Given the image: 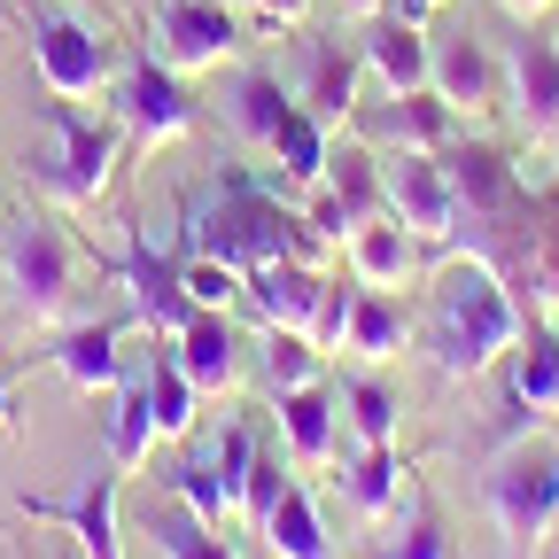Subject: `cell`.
I'll list each match as a JSON object with an SVG mask.
<instances>
[{"label": "cell", "mask_w": 559, "mask_h": 559, "mask_svg": "<svg viewBox=\"0 0 559 559\" xmlns=\"http://www.w3.org/2000/svg\"><path fill=\"white\" fill-rule=\"evenodd\" d=\"M521 342V296L481 257H443L428 304V358L443 381H474Z\"/></svg>", "instance_id": "1"}, {"label": "cell", "mask_w": 559, "mask_h": 559, "mask_svg": "<svg viewBox=\"0 0 559 559\" xmlns=\"http://www.w3.org/2000/svg\"><path fill=\"white\" fill-rule=\"evenodd\" d=\"M179 257H218V264L249 272V264H272V257H311V226L264 179L226 171L218 179V202H187Z\"/></svg>", "instance_id": "2"}, {"label": "cell", "mask_w": 559, "mask_h": 559, "mask_svg": "<svg viewBox=\"0 0 559 559\" xmlns=\"http://www.w3.org/2000/svg\"><path fill=\"white\" fill-rule=\"evenodd\" d=\"M39 117H47L55 140H32L24 148V187L47 194L55 210H94L109 194V171H117V132L94 124L79 102H55V94L39 102Z\"/></svg>", "instance_id": "3"}, {"label": "cell", "mask_w": 559, "mask_h": 559, "mask_svg": "<svg viewBox=\"0 0 559 559\" xmlns=\"http://www.w3.org/2000/svg\"><path fill=\"white\" fill-rule=\"evenodd\" d=\"M70 272H79V257H70V234L55 226V210L24 202V210L0 218V280L24 304V319H62L70 311Z\"/></svg>", "instance_id": "4"}, {"label": "cell", "mask_w": 559, "mask_h": 559, "mask_svg": "<svg viewBox=\"0 0 559 559\" xmlns=\"http://www.w3.org/2000/svg\"><path fill=\"white\" fill-rule=\"evenodd\" d=\"M481 513L498 521V536L521 559L544 551L559 528V451H528V443L498 451V466L481 474Z\"/></svg>", "instance_id": "5"}, {"label": "cell", "mask_w": 559, "mask_h": 559, "mask_svg": "<svg viewBox=\"0 0 559 559\" xmlns=\"http://www.w3.org/2000/svg\"><path fill=\"white\" fill-rule=\"evenodd\" d=\"M24 32H32V62H39V86L55 102H79L109 79V39L86 24V16H70L55 9V0H24Z\"/></svg>", "instance_id": "6"}, {"label": "cell", "mask_w": 559, "mask_h": 559, "mask_svg": "<svg viewBox=\"0 0 559 559\" xmlns=\"http://www.w3.org/2000/svg\"><path fill=\"white\" fill-rule=\"evenodd\" d=\"M94 272L124 280V296H132V326H148L156 342H171L187 319H194V296H187V280H179V257H156L148 234H132L117 257H94Z\"/></svg>", "instance_id": "7"}, {"label": "cell", "mask_w": 559, "mask_h": 559, "mask_svg": "<svg viewBox=\"0 0 559 559\" xmlns=\"http://www.w3.org/2000/svg\"><path fill=\"white\" fill-rule=\"evenodd\" d=\"M117 117L132 132V148H156V140H187L202 124L194 94L179 86V70L164 55H132V70L117 79Z\"/></svg>", "instance_id": "8"}, {"label": "cell", "mask_w": 559, "mask_h": 559, "mask_svg": "<svg viewBox=\"0 0 559 559\" xmlns=\"http://www.w3.org/2000/svg\"><path fill=\"white\" fill-rule=\"evenodd\" d=\"M381 194H389V218L412 226L419 241H451L459 226V194H451V171L436 148H396L381 164Z\"/></svg>", "instance_id": "9"}, {"label": "cell", "mask_w": 559, "mask_h": 559, "mask_svg": "<svg viewBox=\"0 0 559 559\" xmlns=\"http://www.w3.org/2000/svg\"><path fill=\"white\" fill-rule=\"evenodd\" d=\"M117 489H124L117 466H86L70 498H32V489H24L16 513H24V521H55V528H70L86 559H124V536H117Z\"/></svg>", "instance_id": "10"}, {"label": "cell", "mask_w": 559, "mask_h": 559, "mask_svg": "<svg viewBox=\"0 0 559 559\" xmlns=\"http://www.w3.org/2000/svg\"><path fill=\"white\" fill-rule=\"evenodd\" d=\"M241 47H249V24L234 16V0H164V9H156V55L171 70L234 62Z\"/></svg>", "instance_id": "11"}, {"label": "cell", "mask_w": 559, "mask_h": 559, "mask_svg": "<svg viewBox=\"0 0 559 559\" xmlns=\"http://www.w3.org/2000/svg\"><path fill=\"white\" fill-rule=\"evenodd\" d=\"M349 124L366 132V148H451V132H459V109L436 94V86H419V94H381V102H358L349 109Z\"/></svg>", "instance_id": "12"}, {"label": "cell", "mask_w": 559, "mask_h": 559, "mask_svg": "<svg viewBox=\"0 0 559 559\" xmlns=\"http://www.w3.org/2000/svg\"><path fill=\"white\" fill-rule=\"evenodd\" d=\"M132 334V311L124 319H102V326H62L39 358L79 389V396H117L124 389V358H117V342Z\"/></svg>", "instance_id": "13"}, {"label": "cell", "mask_w": 559, "mask_h": 559, "mask_svg": "<svg viewBox=\"0 0 559 559\" xmlns=\"http://www.w3.org/2000/svg\"><path fill=\"white\" fill-rule=\"evenodd\" d=\"M319 288H326V272L311 257H272V264H249L241 272V296L257 304V319L264 326H296V334H311Z\"/></svg>", "instance_id": "14"}, {"label": "cell", "mask_w": 559, "mask_h": 559, "mask_svg": "<svg viewBox=\"0 0 559 559\" xmlns=\"http://www.w3.org/2000/svg\"><path fill=\"white\" fill-rule=\"evenodd\" d=\"M342 249H349V272H358V288H404L419 264H443L451 241H419L412 226H396V218L381 226V218H373V226L349 234Z\"/></svg>", "instance_id": "15"}, {"label": "cell", "mask_w": 559, "mask_h": 559, "mask_svg": "<svg viewBox=\"0 0 559 559\" xmlns=\"http://www.w3.org/2000/svg\"><path fill=\"white\" fill-rule=\"evenodd\" d=\"M366 55V70H373V79H381V94H419V86H428L436 79V47H428V32H419V24H404V16H366V39H358Z\"/></svg>", "instance_id": "16"}, {"label": "cell", "mask_w": 559, "mask_h": 559, "mask_svg": "<svg viewBox=\"0 0 559 559\" xmlns=\"http://www.w3.org/2000/svg\"><path fill=\"white\" fill-rule=\"evenodd\" d=\"M506 86H513V117L536 140H559V47L544 32H521L506 55Z\"/></svg>", "instance_id": "17"}, {"label": "cell", "mask_w": 559, "mask_h": 559, "mask_svg": "<svg viewBox=\"0 0 559 559\" xmlns=\"http://www.w3.org/2000/svg\"><path fill=\"white\" fill-rule=\"evenodd\" d=\"M171 358L187 366L194 389H234V373H241V334H234L226 311H194V319L171 334Z\"/></svg>", "instance_id": "18"}, {"label": "cell", "mask_w": 559, "mask_h": 559, "mask_svg": "<svg viewBox=\"0 0 559 559\" xmlns=\"http://www.w3.org/2000/svg\"><path fill=\"white\" fill-rule=\"evenodd\" d=\"M404 474H412V459H396V443H366L358 459H342L334 481H342V498L358 521H389L396 498H404Z\"/></svg>", "instance_id": "19"}, {"label": "cell", "mask_w": 559, "mask_h": 559, "mask_svg": "<svg viewBox=\"0 0 559 559\" xmlns=\"http://www.w3.org/2000/svg\"><path fill=\"white\" fill-rule=\"evenodd\" d=\"M280 404V436H288V451L304 459V466H326L334 451H342V404L319 389V381H304V389H288V396H272Z\"/></svg>", "instance_id": "20"}, {"label": "cell", "mask_w": 559, "mask_h": 559, "mask_svg": "<svg viewBox=\"0 0 559 559\" xmlns=\"http://www.w3.org/2000/svg\"><path fill=\"white\" fill-rule=\"evenodd\" d=\"M404 342H412V311H404L389 288H358V296H349L342 349H358L366 366H389V358H404Z\"/></svg>", "instance_id": "21"}, {"label": "cell", "mask_w": 559, "mask_h": 559, "mask_svg": "<svg viewBox=\"0 0 559 559\" xmlns=\"http://www.w3.org/2000/svg\"><path fill=\"white\" fill-rule=\"evenodd\" d=\"M436 47V94L451 102V109H489L498 102V70H489V55H481V39L474 32H443V39H428Z\"/></svg>", "instance_id": "22"}, {"label": "cell", "mask_w": 559, "mask_h": 559, "mask_svg": "<svg viewBox=\"0 0 559 559\" xmlns=\"http://www.w3.org/2000/svg\"><path fill=\"white\" fill-rule=\"evenodd\" d=\"M304 109L319 124H349V109H358V55H342V39L304 47Z\"/></svg>", "instance_id": "23"}, {"label": "cell", "mask_w": 559, "mask_h": 559, "mask_svg": "<svg viewBox=\"0 0 559 559\" xmlns=\"http://www.w3.org/2000/svg\"><path fill=\"white\" fill-rule=\"evenodd\" d=\"M319 187L342 202L349 234H358V226H373V218H389V194H381V156L366 148V140H349L342 156L326 148V179H319Z\"/></svg>", "instance_id": "24"}, {"label": "cell", "mask_w": 559, "mask_h": 559, "mask_svg": "<svg viewBox=\"0 0 559 559\" xmlns=\"http://www.w3.org/2000/svg\"><path fill=\"white\" fill-rule=\"evenodd\" d=\"M140 528H148V544L164 551V559H234V544L218 536V528H210L194 506H179L171 498V489H164V498H148V506H140Z\"/></svg>", "instance_id": "25"}, {"label": "cell", "mask_w": 559, "mask_h": 559, "mask_svg": "<svg viewBox=\"0 0 559 559\" xmlns=\"http://www.w3.org/2000/svg\"><path fill=\"white\" fill-rule=\"evenodd\" d=\"M257 536H264L272 559H334V551H326V528H319V506L304 498V481H288V489L272 498V513H264Z\"/></svg>", "instance_id": "26"}, {"label": "cell", "mask_w": 559, "mask_h": 559, "mask_svg": "<svg viewBox=\"0 0 559 559\" xmlns=\"http://www.w3.org/2000/svg\"><path fill=\"white\" fill-rule=\"evenodd\" d=\"M506 389L536 412V428H551V419H559V334H551V326H528V349H513Z\"/></svg>", "instance_id": "27"}, {"label": "cell", "mask_w": 559, "mask_h": 559, "mask_svg": "<svg viewBox=\"0 0 559 559\" xmlns=\"http://www.w3.org/2000/svg\"><path fill=\"white\" fill-rule=\"evenodd\" d=\"M156 451V396H148V373L117 389V412H109V466L117 474H140Z\"/></svg>", "instance_id": "28"}, {"label": "cell", "mask_w": 559, "mask_h": 559, "mask_svg": "<svg viewBox=\"0 0 559 559\" xmlns=\"http://www.w3.org/2000/svg\"><path fill=\"white\" fill-rule=\"evenodd\" d=\"M164 489H171V498L179 506H194L210 528H226L241 506H234V489H226V474H218V451H187L171 474H164Z\"/></svg>", "instance_id": "29"}, {"label": "cell", "mask_w": 559, "mask_h": 559, "mask_svg": "<svg viewBox=\"0 0 559 559\" xmlns=\"http://www.w3.org/2000/svg\"><path fill=\"white\" fill-rule=\"evenodd\" d=\"M272 156H280V179L319 187L326 179V124L304 102H288V117H280V132H272Z\"/></svg>", "instance_id": "30"}, {"label": "cell", "mask_w": 559, "mask_h": 559, "mask_svg": "<svg viewBox=\"0 0 559 559\" xmlns=\"http://www.w3.org/2000/svg\"><path fill=\"white\" fill-rule=\"evenodd\" d=\"M148 396H156V436H194V381H187V366L171 358V342L148 358Z\"/></svg>", "instance_id": "31"}, {"label": "cell", "mask_w": 559, "mask_h": 559, "mask_svg": "<svg viewBox=\"0 0 559 559\" xmlns=\"http://www.w3.org/2000/svg\"><path fill=\"white\" fill-rule=\"evenodd\" d=\"M319 366H326V349H319L311 334H296V326H264V381H272V396H288V389L319 381Z\"/></svg>", "instance_id": "32"}, {"label": "cell", "mask_w": 559, "mask_h": 559, "mask_svg": "<svg viewBox=\"0 0 559 559\" xmlns=\"http://www.w3.org/2000/svg\"><path fill=\"white\" fill-rule=\"evenodd\" d=\"M288 86H280L272 79V70H249V79L234 86V132L241 140H264V148H272V132H280V117H288Z\"/></svg>", "instance_id": "33"}, {"label": "cell", "mask_w": 559, "mask_h": 559, "mask_svg": "<svg viewBox=\"0 0 559 559\" xmlns=\"http://www.w3.org/2000/svg\"><path fill=\"white\" fill-rule=\"evenodd\" d=\"M342 412H349V428H358V443H396L404 404L381 381H342Z\"/></svg>", "instance_id": "34"}, {"label": "cell", "mask_w": 559, "mask_h": 559, "mask_svg": "<svg viewBox=\"0 0 559 559\" xmlns=\"http://www.w3.org/2000/svg\"><path fill=\"white\" fill-rule=\"evenodd\" d=\"M373 559H459V544H451V528H443V506L419 498V506H412V528H404L396 544H381Z\"/></svg>", "instance_id": "35"}, {"label": "cell", "mask_w": 559, "mask_h": 559, "mask_svg": "<svg viewBox=\"0 0 559 559\" xmlns=\"http://www.w3.org/2000/svg\"><path fill=\"white\" fill-rule=\"evenodd\" d=\"M179 280H187L194 311H226V304L241 296V272H234V264H218V257H179Z\"/></svg>", "instance_id": "36"}, {"label": "cell", "mask_w": 559, "mask_h": 559, "mask_svg": "<svg viewBox=\"0 0 559 559\" xmlns=\"http://www.w3.org/2000/svg\"><path fill=\"white\" fill-rule=\"evenodd\" d=\"M528 288H536V304H544V311H559V210H551V218H544V234H536Z\"/></svg>", "instance_id": "37"}, {"label": "cell", "mask_w": 559, "mask_h": 559, "mask_svg": "<svg viewBox=\"0 0 559 559\" xmlns=\"http://www.w3.org/2000/svg\"><path fill=\"white\" fill-rule=\"evenodd\" d=\"M288 489V466H280L272 451H257V466H249V481H241V513L264 528V513H272V498Z\"/></svg>", "instance_id": "38"}, {"label": "cell", "mask_w": 559, "mask_h": 559, "mask_svg": "<svg viewBox=\"0 0 559 559\" xmlns=\"http://www.w3.org/2000/svg\"><path fill=\"white\" fill-rule=\"evenodd\" d=\"M349 296H358V288H342V280H326V288H319V311H311V342H319V349H342Z\"/></svg>", "instance_id": "39"}, {"label": "cell", "mask_w": 559, "mask_h": 559, "mask_svg": "<svg viewBox=\"0 0 559 559\" xmlns=\"http://www.w3.org/2000/svg\"><path fill=\"white\" fill-rule=\"evenodd\" d=\"M304 226H311L319 241H349V218H342V202H334L326 187H311V210H304Z\"/></svg>", "instance_id": "40"}, {"label": "cell", "mask_w": 559, "mask_h": 559, "mask_svg": "<svg viewBox=\"0 0 559 559\" xmlns=\"http://www.w3.org/2000/svg\"><path fill=\"white\" fill-rule=\"evenodd\" d=\"M234 9H249V16H264V24H304L311 0H234Z\"/></svg>", "instance_id": "41"}, {"label": "cell", "mask_w": 559, "mask_h": 559, "mask_svg": "<svg viewBox=\"0 0 559 559\" xmlns=\"http://www.w3.org/2000/svg\"><path fill=\"white\" fill-rule=\"evenodd\" d=\"M24 428V412H16V373L0 366V436H16Z\"/></svg>", "instance_id": "42"}, {"label": "cell", "mask_w": 559, "mask_h": 559, "mask_svg": "<svg viewBox=\"0 0 559 559\" xmlns=\"http://www.w3.org/2000/svg\"><path fill=\"white\" fill-rule=\"evenodd\" d=\"M334 9H342V16H381L389 0H334Z\"/></svg>", "instance_id": "43"}, {"label": "cell", "mask_w": 559, "mask_h": 559, "mask_svg": "<svg viewBox=\"0 0 559 559\" xmlns=\"http://www.w3.org/2000/svg\"><path fill=\"white\" fill-rule=\"evenodd\" d=\"M506 9H513V16H544V9H551V0H506Z\"/></svg>", "instance_id": "44"}, {"label": "cell", "mask_w": 559, "mask_h": 559, "mask_svg": "<svg viewBox=\"0 0 559 559\" xmlns=\"http://www.w3.org/2000/svg\"><path fill=\"white\" fill-rule=\"evenodd\" d=\"M544 559H559V528H551V544H544Z\"/></svg>", "instance_id": "45"}, {"label": "cell", "mask_w": 559, "mask_h": 559, "mask_svg": "<svg viewBox=\"0 0 559 559\" xmlns=\"http://www.w3.org/2000/svg\"><path fill=\"white\" fill-rule=\"evenodd\" d=\"M428 9H443V0H428Z\"/></svg>", "instance_id": "46"}]
</instances>
